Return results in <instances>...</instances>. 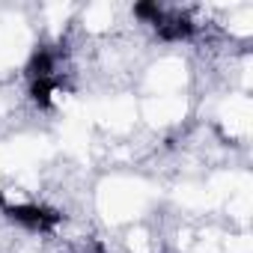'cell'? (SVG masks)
<instances>
[{
  "instance_id": "cell-2",
  "label": "cell",
  "mask_w": 253,
  "mask_h": 253,
  "mask_svg": "<svg viewBox=\"0 0 253 253\" xmlns=\"http://www.w3.org/2000/svg\"><path fill=\"white\" fill-rule=\"evenodd\" d=\"M152 30L158 33L161 42H185L197 33V21L185 9H167L164 6V12H161V18L155 21Z\"/></svg>"
},
{
  "instance_id": "cell-1",
  "label": "cell",
  "mask_w": 253,
  "mask_h": 253,
  "mask_svg": "<svg viewBox=\"0 0 253 253\" xmlns=\"http://www.w3.org/2000/svg\"><path fill=\"white\" fill-rule=\"evenodd\" d=\"M0 211H3L12 223H18L21 229L27 232H39V235H48L60 226L63 214L51 206H42V203H6L0 197Z\"/></svg>"
}]
</instances>
